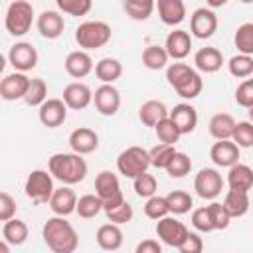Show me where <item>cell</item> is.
I'll list each match as a JSON object with an SVG mask.
<instances>
[{
  "mask_svg": "<svg viewBox=\"0 0 253 253\" xmlns=\"http://www.w3.org/2000/svg\"><path fill=\"white\" fill-rule=\"evenodd\" d=\"M42 237L47 249L53 253H73L79 245V235L75 227L65 219V215L49 217L42 227Z\"/></svg>",
  "mask_w": 253,
  "mask_h": 253,
  "instance_id": "cell-1",
  "label": "cell"
},
{
  "mask_svg": "<svg viewBox=\"0 0 253 253\" xmlns=\"http://www.w3.org/2000/svg\"><path fill=\"white\" fill-rule=\"evenodd\" d=\"M81 156L83 154H77L73 150L71 152H55L47 160V170L61 184H67V186L79 184L87 176V162Z\"/></svg>",
  "mask_w": 253,
  "mask_h": 253,
  "instance_id": "cell-2",
  "label": "cell"
},
{
  "mask_svg": "<svg viewBox=\"0 0 253 253\" xmlns=\"http://www.w3.org/2000/svg\"><path fill=\"white\" fill-rule=\"evenodd\" d=\"M111 26L107 22L101 20H87L81 22L75 30V42L81 49L89 51V49H99L103 45H107L111 42Z\"/></svg>",
  "mask_w": 253,
  "mask_h": 253,
  "instance_id": "cell-3",
  "label": "cell"
},
{
  "mask_svg": "<svg viewBox=\"0 0 253 253\" xmlns=\"http://www.w3.org/2000/svg\"><path fill=\"white\" fill-rule=\"evenodd\" d=\"M32 22H34V8L28 0L10 2L6 16H4V26L10 36H16V38L26 36L32 28Z\"/></svg>",
  "mask_w": 253,
  "mask_h": 253,
  "instance_id": "cell-4",
  "label": "cell"
},
{
  "mask_svg": "<svg viewBox=\"0 0 253 253\" xmlns=\"http://www.w3.org/2000/svg\"><path fill=\"white\" fill-rule=\"evenodd\" d=\"M150 166V154L142 146H128L117 156V170L125 178L134 180L142 172H148Z\"/></svg>",
  "mask_w": 253,
  "mask_h": 253,
  "instance_id": "cell-5",
  "label": "cell"
},
{
  "mask_svg": "<svg viewBox=\"0 0 253 253\" xmlns=\"http://www.w3.org/2000/svg\"><path fill=\"white\" fill-rule=\"evenodd\" d=\"M53 176L49 170H32L26 178L24 192L34 204H47L51 194H53Z\"/></svg>",
  "mask_w": 253,
  "mask_h": 253,
  "instance_id": "cell-6",
  "label": "cell"
},
{
  "mask_svg": "<svg viewBox=\"0 0 253 253\" xmlns=\"http://www.w3.org/2000/svg\"><path fill=\"white\" fill-rule=\"evenodd\" d=\"M95 194L103 200V211L125 202L119 176L111 170H101L95 178Z\"/></svg>",
  "mask_w": 253,
  "mask_h": 253,
  "instance_id": "cell-7",
  "label": "cell"
},
{
  "mask_svg": "<svg viewBox=\"0 0 253 253\" xmlns=\"http://www.w3.org/2000/svg\"><path fill=\"white\" fill-rule=\"evenodd\" d=\"M188 233H190V229L182 221H178L174 215H170V213L156 221V235L168 247H176L178 249Z\"/></svg>",
  "mask_w": 253,
  "mask_h": 253,
  "instance_id": "cell-8",
  "label": "cell"
},
{
  "mask_svg": "<svg viewBox=\"0 0 253 253\" xmlns=\"http://www.w3.org/2000/svg\"><path fill=\"white\" fill-rule=\"evenodd\" d=\"M194 190L202 200H215L223 190V178L215 168H202L194 178Z\"/></svg>",
  "mask_w": 253,
  "mask_h": 253,
  "instance_id": "cell-9",
  "label": "cell"
},
{
  "mask_svg": "<svg viewBox=\"0 0 253 253\" xmlns=\"http://www.w3.org/2000/svg\"><path fill=\"white\" fill-rule=\"evenodd\" d=\"M93 105L103 117H115L121 109V93L113 83H103L93 93Z\"/></svg>",
  "mask_w": 253,
  "mask_h": 253,
  "instance_id": "cell-10",
  "label": "cell"
},
{
  "mask_svg": "<svg viewBox=\"0 0 253 253\" xmlns=\"http://www.w3.org/2000/svg\"><path fill=\"white\" fill-rule=\"evenodd\" d=\"M38 49L30 42H16L8 51V61L16 71H32L38 65Z\"/></svg>",
  "mask_w": 253,
  "mask_h": 253,
  "instance_id": "cell-11",
  "label": "cell"
},
{
  "mask_svg": "<svg viewBox=\"0 0 253 253\" xmlns=\"http://www.w3.org/2000/svg\"><path fill=\"white\" fill-rule=\"evenodd\" d=\"M217 30V16L211 8H198L190 16V34L198 40H208Z\"/></svg>",
  "mask_w": 253,
  "mask_h": 253,
  "instance_id": "cell-12",
  "label": "cell"
},
{
  "mask_svg": "<svg viewBox=\"0 0 253 253\" xmlns=\"http://www.w3.org/2000/svg\"><path fill=\"white\" fill-rule=\"evenodd\" d=\"M67 105L63 99H45L40 107H38V117L40 123L47 128H55L61 126L67 119Z\"/></svg>",
  "mask_w": 253,
  "mask_h": 253,
  "instance_id": "cell-13",
  "label": "cell"
},
{
  "mask_svg": "<svg viewBox=\"0 0 253 253\" xmlns=\"http://www.w3.org/2000/svg\"><path fill=\"white\" fill-rule=\"evenodd\" d=\"M30 77L24 73V71H14L10 75H6L2 81H0V97L4 101H18V99H24L26 93H28V87H30Z\"/></svg>",
  "mask_w": 253,
  "mask_h": 253,
  "instance_id": "cell-14",
  "label": "cell"
},
{
  "mask_svg": "<svg viewBox=\"0 0 253 253\" xmlns=\"http://www.w3.org/2000/svg\"><path fill=\"white\" fill-rule=\"evenodd\" d=\"M61 99L65 101V105L71 111H83L93 103V91L89 89V85H85L81 81H73V83L65 85Z\"/></svg>",
  "mask_w": 253,
  "mask_h": 253,
  "instance_id": "cell-15",
  "label": "cell"
},
{
  "mask_svg": "<svg viewBox=\"0 0 253 253\" xmlns=\"http://www.w3.org/2000/svg\"><path fill=\"white\" fill-rule=\"evenodd\" d=\"M210 158L215 166L219 168H229L235 162H239V146L231 138H223L211 144L210 148Z\"/></svg>",
  "mask_w": 253,
  "mask_h": 253,
  "instance_id": "cell-16",
  "label": "cell"
},
{
  "mask_svg": "<svg viewBox=\"0 0 253 253\" xmlns=\"http://www.w3.org/2000/svg\"><path fill=\"white\" fill-rule=\"evenodd\" d=\"M164 47L170 55V59L174 61H182L190 55V49H192V34L186 32V30H174L166 36V42H164Z\"/></svg>",
  "mask_w": 253,
  "mask_h": 253,
  "instance_id": "cell-17",
  "label": "cell"
},
{
  "mask_svg": "<svg viewBox=\"0 0 253 253\" xmlns=\"http://www.w3.org/2000/svg\"><path fill=\"white\" fill-rule=\"evenodd\" d=\"M38 32L45 40H57L65 30V20L57 10H43L38 16Z\"/></svg>",
  "mask_w": 253,
  "mask_h": 253,
  "instance_id": "cell-18",
  "label": "cell"
},
{
  "mask_svg": "<svg viewBox=\"0 0 253 253\" xmlns=\"http://www.w3.org/2000/svg\"><path fill=\"white\" fill-rule=\"evenodd\" d=\"M63 65H65L67 75L73 77V79H83V77H87L95 69L93 59H91V55L85 49H75V51L67 53Z\"/></svg>",
  "mask_w": 253,
  "mask_h": 253,
  "instance_id": "cell-19",
  "label": "cell"
},
{
  "mask_svg": "<svg viewBox=\"0 0 253 253\" xmlns=\"http://www.w3.org/2000/svg\"><path fill=\"white\" fill-rule=\"evenodd\" d=\"M69 146L77 154H91L99 148V134L89 126H79L69 134Z\"/></svg>",
  "mask_w": 253,
  "mask_h": 253,
  "instance_id": "cell-20",
  "label": "cell"
},
{
  "mask_svg": "<svg viewBox=\"0 0 253 253\" xmlns=\"http://www.w3.org/2000/svg\"><path fill=\"white\" fill-rule=\"evenodd\" d=\"M77 196H75V192L65 184V186H61V188H57V190H53V194H51V198H49V208H51V211L55 213V215H69V213H73L75 210H77Z\"/></svg>",
  "mask_w": 253,
  "mask_h": 253,
  "instance_id": "cell-21",
  "label": "cell"
},
{
  "mask_svg": "<svg viewBox=\"0 0 253 253\" xmlns=\"http://www.w3.org/2000/svg\"><path fill=\"white\" fill-rule=\"evenodd\" d=\"M170 119L174 121V125L182 134H190L198 126V111L190 103L174 105V109H170Z\"/></svg>",
  "mask_w": 253,
  "mask_h": 253,
  "instance_id": "cell-22",
  "label": "cell"
},
{
  "mask_svg": "<svg viewBox=\"0 0 253 253\" xmlns=\"http://www.w3.org/2000/svg\"><path fill=\"white\" fill-rule=\"evenodd\" d=\"M194 65L202 73H215L223 65V53L213 45L200 47L194 55Z\"/></svg>",
  "mask_w": 253,
  "mask_h": 253,
  "instance_id": "cell-23",
  "label": "cell"
},
{
  "mask_svg": "<svg viewBox=\"0 0 253 253\" xmlns=\"http://www.w3.org/2000/svg\"><path fill=\"white\" fill-rule=\"evenodd\" d=\"M158 18L166 26H178L186 18V4L184 0H156Z\"/></svg>",
  "mask_w": 253,
  "mask_h": 253,
  "instance_id": "cell-24",
  "label": "cell"
},
{
  "mask_svg": "<svg viewBox=\"0 0 253 253\" xmlns=\"http://www.w3.org/2000/svg\"><path fill=\"white\" fill-rule=\"evenodd\" d=\"M95 239H97V245L103 251H117L123 245V229H121L119 223H113V221L103 223L97 229Z\"/></svg>",
  "mask_w": 253,
  "mask_h": 253,
  "instance_id": "cell-25",
  "label": "cell"
},
{
  "mask_svg": "<svg viewBox=\"0 0 253 253\" xmlns=\"http://www.w3.org/2000/svg\"><path fill=\"white\" fill-rule=\"evenodd\" d=\"M170 115V111H168V107L162 103V101H158V99H148V101H144L142 105H140V109H138V119H140V123L144 125V126H156L162 119H166Z\"/></svg>",
  "mask_w": 253,
  "mask_h": 253,
  "instance_id": "cell-26",
  "label": "cell"
},
{
  "mask_svg": "<svg viewBox=\"0 0 253 253\" xmlns=\"http://www.w3.org/2000/svg\"><path fill=\"white\" fill-rule=\"evenodd\" d=\"M227 186L233 190H243L249 192L253 188V170L247 164L235 162L233 166H229L227 172Z\"/></svg>",
  "mask_w": 253,
  "mask_h": 253,
  "instance_id": "cell-27",
  "label": "cell"
},
{
  "mask_svg": "<svg viewBox=\"0 0 253 253\" xmlns=\"http://www.w3.org/2000/svg\"><path fill=\"white\" fill-rule=\"evenodd\" d=\"M221 204H223V208L227 210V213L231 215V219H233V217H241V215H245V213L249 211V194L243 192V190H233V188H229Z\"/></svg>",
  "mask_w": 253,
  "mask_h": 253,
  "instance_id": "cell-28",
  "label": "cell"
},
{
  "mask_svg": "<svg viewBox=\"0 0 253 253\" xmlns=\"http://www.w3.org/2000/svg\"><path fill=\"white\" fill-rule=\"evenodd\" d=\"M208 128H210V134H211L215 140L231 138L233 128H235V119H233L229 113H215V115L210 119Z\"/></svg>",
  "mask_w": 253,
  "mask_h": 253,
  "instance_id": "cell-29",
  "label": "cell"
},
{
  "mask_svg": "<svg viewBox=\"0 0 253 253\" xmlns=\"http://www.w3.org/2000/svg\"><path fill=\"white\" fill-rule=\"evenodd\" d=\"M168 59H170V55H168L166 47L158 45V43H150L142 51V65L146 69H152V71L168 67Z\"/></svg>",
  "mask_w": 253,
  "mask_h": 253,
  "instance_id": "cell-30",
  "label": "cell"
},
{
  "mask_svg": "<svg viewBox=\"0 0 253 253\" xmlns=\"http://www.w3.org/2000/svg\"><path fill=\"white\" fill-rule=\"evenodd\" d=\"M28 233H30V229H28L26 221H22L18 217H12V219L4 221V225H2V239H6L10 245H16V247L26 243Z\"/></svg>",
  "mask_w": 253,
  "mask_h": 253,
  "instance_id": "cell-31",
  "label": "cell"
},
{
  "mask_svg": "<svg viewBox=\"0 0 253 253\" xmlns=\"http://www.w3.org/2000/svg\"><path fill=\"white\" fill-rule=\"evenodd\" d=\"M95 75L103 83H115L123 75V63L115 57H103L95 63Z\"/></svg>",
  "mask_w": 253,
  "mask_h": 253,
  "instance_id": "cell-32",
  "label": "cell"
},
{
  "mask_svg": "<svg viewBox=\"0 0 253 253\" xmlns=\"http://www.w3.org/2000/svg\"><path fill=\"white\" fill-rule=\"evenodd\" d=\"M202 89H204V79H202V75L196 71V69H192V73L190 75H186L176 87H174V91L182 97V99H196L200 93H202Z\"/></svg>",
  "mask_w": 253,
  "mask_h": 253,
  "instance_id": "cell-33",
  "label": "cell"
},
{
  "mask_svg": "<svg viewBox=\"0 0 253 253\" xmlns=\"http://www.w3.org/2000/svg\"><path fill=\"white\" fill-rule=\"evenodd\" d=\"M156 8V0H123V10L126 12L128 18L142 22L152 16Z\"/></svg>",
  "mask_w": 253,
  "mask_h": 253,
  "instance_id": "cell-34",
  "label": "cell"
},
{
  "mask_svg": "<svg viewBox=\"0 0 253 253\" xmlns=\"http://www.w3.org/2000/svg\"><path fill=\"white\" fill-rule=\"evenodd\" d=\"M178 150L174 148V144H166V142H158L156 146H152L148 150L150 154V166L158 168V170H166V166L170 164V160L174 158Z\"/></svg>",
  "mask_w": 253,
  "mask_h": 253,
  "instance_id": "cell-35",
  "label": "cell"
},
{
  "mask_svg": "<svg viewBox=\"0 0 253 253\" xmlns=\"http://www.w3.org/2000/svg\"><path fill=\"white\" fill-rule=\"evenodd\" d=\"M77 215L83 219H91L103 211V200L97 194H85L77 200Z\"/></svg>",
  "mask_w": 253,
  "mask_h": 253,
  "instance_id": "cell-36",
  "label": "cell"
},
{
  "mask_svg": "<svg viewBox=\"0 0 253 253\" xmlns=\"http://www.w3.org/2000/svg\"><path fill=\"white\" fill-rule=\"evenodd\" d=\"M227 71L237 79H247L253 75V55L237 53L227 61Z\"/></svg>",
  "mask_w": 253,
  "mask_h": 253,
  "instance_id": "cell-37",
  "label": "cell"
},
{
  "mask_svg": "<svg viewBox=\"0 0 253 253\" xmlns=\"http://www.w3.org/2000/svg\"><path fill=\"white\" fill-rule=\"evenodd\" d=\"M166 202H168V208H170V213L174 215H182V213H188L194 206V200L188 192L184 190H172L168 196H166Z\"/></svg>",
  "mask_w": 253,
  "mask_h": 253,
  "instance_id": "cell-38",
  "label": "cell"
},
{
  "mask_svg": "<svg viewBox=\"0 0 253 253\" xmlns=\"http://www.w3.org/2000/svg\"><path fill=\"white\" fill-rule=\"evenodd\" d=\"M233 43L239 53L253 55V22H243L233 36Z\"/></svg>",
  "mask_w": 253,
  "mask_h": 253,
  "instance_id": "cell-39",
  "label": "cell"
},
{
  "mask_svg": "<svg viewBox=\"0 0 253 253\" xmlns=\"http://www.w3.org/2000/svg\"><path fill=\"white\" fill-rule=\"evenodd\" d=\"M45 99H47V83H45L42 77H34V79L30 81L28 93H26V97H24L26 105H30V107H40Z\"/></svg>",
  "mask_w": 253,
  "mask_h": 253,
  "instance_id": "cell-40",
  "label": "cell"
},
{
  "mask_svg": "<svg viewBox=\"0 0 253 253\" xmlns=\"http://www.w3.org/2000/svg\"><path fill=\"white\" fill-rule=\"evenodd\" d=\"M154 132H156V138L160 142H166V144H176L178 138L182 136V132L178 130V126L174 125V121L170 119V115L166 119H162L156 126H154Z\"/></svg>",
  "mask_w": 253,
  "mask_h": 253,
  "instance_id": "cell-41",
  "label": "cell"
},
{
  "mask_svg": "<svg viewBox=\"0 0 253 253\" xmlns=\"http://www.w3.org/2000/svg\"><path fill=\"white\" fill-rule=\"evenodd\" d=\"M170 213V208H168V202H166V196H150L146 198V204H144V215L158 221L160 217L168 215Z\"/></svg>",
  "mask_w": 253,
  "mask_h": 253,
  "instance_id": "cell-42",
  "label": "cell"
},
{
  "mask_svg": "<svg viewBox=\"0 0 253 253\" xmlns=\"http://www.w3.org/2000/svg\"><path fill=\"white\" fill-rule=\"evenodd\" d=\"M132 188H134V194L138 196V198H150V196H154L156 194V190H158V182H156V178L152 176V174H148V172H142L140 176H136L134 180H132Z\"/></svg>",
  "mask_w": 253,
  "mask_h": 253,
  "instance_id": "cell-43",
  "label": "cell"
},
{
  "mask_svg": "<svg viewBox=\"0 0 253 253\" xmlns=\"http://www.w3.org/2000/svg\"><path fill=\"white\" fill-rule=\"evenodd\" d=\"M190 170H192V160L186 152H176L170 164L166 166V174L170 178H184L186 174H190Z\"/></svg>",
  "mask_w": 253,
  "mask_h": 253,
  "instance_id": "cell-44",
  "label": "cell"
},
{
  "mask_svg": "<svg viewBox=\"0 0 253 253\" xmlns=\"http://www.w3.org/2000/svg\"><path fill=\"white\" fill-rule=\"evenodd\" d=\"M231 140L239 148H251L253 146V123L251 121H239V123H235Z\"/></svg>",
  "mask_w": 253,
  "mask_h": 253,
  "instance_id": "cell-45",
  "label": "cell"
},
{
  "mask_svg": "<svg viewBox=\"0 0 253 253\" xmlns=\"http://www.w3.org/2000/svg\"><path fill=\"white\" fill-rule=\"evenodd\" d=\"M57 8L69 16H85L93 8V0H55Z\"/></svg>",
  "mask_w": 253,
  "mask_h": 253,
  "instance_id": "cell-46",
  "label": "cell"
},
{
  "mask_svg": "<svg viewBox=\"0 0 253 253\" xmlns=\"http://www.w3.org/2000/svg\"><path fill=\"white\" fill-rule=\"evenodd\" d=\"M105 215H107V219H109V221L123 225V223H128V221L132 219L134 211H132V206H130V204L125 200V202H121L119 206L105 210Z\"/></svg>",
  "mask_w": 253,
  "mask_h": 253,
  "instance_id": "cell-47",
  "label": "cell"
},
{
  "mask_svg": "<svg viewBox=\"0 0 253 253\" xmlns=\"http://www.w3.org/2000/svg\"><path fill=\"white\" fill-rule=\"evenodd\" d=\"M208 210H210V217H211V223H213V229H215V231H221V229H227V227H229L231 215L227 213V210L223 208V204L211 202V204L208 206Z\"/></svg>",
  "mask_w": 253,
  "mask_h": 253,
  "instance_id": "cell-48",
  "label": "cell"
},
{
  "mask_svg": "<svg viewBox=\"0 0 253 253\" xmlns=\"http://www.w3.org/2000/svg\"><path fill=\"white\" fill-rule=\"evenodd\" d=\"M192 225H194L198 231H202V233L215 231V229H213V223H211V217H210V210H208V206H204V208H196V210L192 211Z\"/></svg>",
  "mask_w": 253,
  "mask_h": 253,
  "instance_id": "cell-49",
  "label": "cell"
},
{
  "mask_svg": "<svg viewBox=\"0 0 253 253\" xmlns=\"http://www.w3.org/2000/svg\"><path fill=\"white\" fill-rule=\"evenodd\" d=\"M235 103L249 109L253 107V77L243 79L235 89Z\"/></svg>",
  "mask_w": 253,
  "mask_h": 253,
  "instance_id": "cell-50",
  "label": "cell"
},
{
  "mask_svg": "<svg viewBox=\"0 0 253 253\" xmlns=\"http://www.w3.org/2000/svg\"><path fill=\"white\" fill-rule=\"evenodd\" d=\"M16 217V200L8 192H0V221Z\"/></svg>",
  "mask_w": 253,
  "mask_h": 253,
  "instance_id": "cell-51",
  "label": "cell"
},
{
  "mask_svg": "<svg viewBox=\"0 0 253 253\" xmlns=\"http://www.w3.org/2000/svg\"><path fill=\"white\" fill-rule=\"evenodd\" d=\"M202 249H204V241H202V237L198 235V233H194V231H190L188 235H186V239L180 243V247H178V251L180 253H202Z\"/></svg>",
  "mask_w": 253,
  "mask_h": 253,
  "instance_id": "cell-52",
  "label": "cell"
},
{
  "mask_svg": "<svg viewBox=\"0 0 253 253\" xmlns=\"http://www.w3.org/2000/svg\"><path fill=\"white\" fill-rule=\"evenodd\" d=\"M136 253H162V245L156 239H144L136 245Z\"/></svg>",
  "mask_w": 253,
  "mask_h": 253,
  "instance_id": "cell-53",
  "label": "cell"
},
{
  "mask_svg": "<svg viewBox=\"0 0 253 253\" xmlns=\"http://www.w3.org/2000/svg\"><path fill=\"white\" fill-rule=\"evenodd\" d=\"M229 0H206V4H208V8H221V6H225Z\"/></svg>",
  "mask_w": 253,
  "mask_h": 253,
  "instance_id": "cell-54",
  "label": "cell"
},
{
  "mask_svg": "<svg viewBox=\"0 0 253 253\" xmlns=\"http://www.w3.org/2000/svg\"><path fill=\"white\" fill-rule=\"evenodd\" d=\"M247 113H249V121L253 123V107H249V109H247Z\"/></svg>",
  "mask_w": 253,
  "mask_h": 253,
  "instance_id": "cell-55",
  "label": "cell"
},
{
  "mask_svg": "<svg viewBox=\"0 0 253 253\" xmlns=\"http://www.w3.org/2000/svg\"><path fill=\"white\" fill-rule=\"evenodd\" d=\"M239 2H243V4H253V0H239Z\"/></svg>",
  "mask_w": 253,
  "mask_h": 253,
  "instance_id": "cell-56",
  "label": "cell"
},
{
  "mask_svg": "<svg viewBox=\"0 0 253 253\" xmlns=\"http://www.w3.org/2000/svg\"><path fill=\"white\" fill-rule=\"evenodd\" d=\"M12 2H14V0H12Z\"/></svg>",
  "mask_w": 253,
  "mask_h": 253,
  "instance_id": "cell-57",
  "label": "cell"
}]
</instances>
